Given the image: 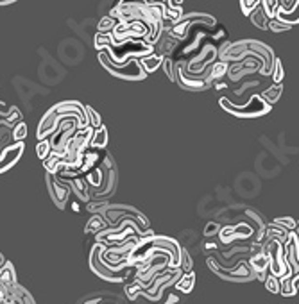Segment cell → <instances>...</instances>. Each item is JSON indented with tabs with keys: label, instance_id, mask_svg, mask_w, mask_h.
Instances as JSON below:
<instances>
[{
	"label": "cell",
	"instance_id": "7c38bea8",
	"mask_svg": "<svg viewBox=\"0 0 299 304\" xmlns=\"http://www.w3.org/2000/svg\"><path fill=\"white\" fill-rule=\"evenodd\" d=\"M108 129H106V125H102L100 129H97V131H93V136H92V149L93 150H102L108 147Z\"/></svg>",
	"mask_w": 299,
	"mask_h": 304
},
{
	"label": "cell",
	"instance_id": "f1b7e54d",
	"mask_svg": "<svg viewBox=\"0 0 299 304\" xmlns=\"http://www.w3.org/2000/svg\"><path fill=\"white\" fill-rule=\"evenodd\" d=\"M221 224H219V222H208V224H206V229H205V236H208L210 238L211 236V232H213V234H219V232H221Z\"/></svg>",
	"mask_w": 299,
	"mask_h": 304
},
{
	"label": "cell",
	"instance_id": "d4e9b609",
	"mask_svg": "<svg viewBox=\"0 0 299 304\" xmlns=\"http://www.w3.org/2000/svg\"><path fill=\"white\" fill-rule=\"evenodd\" d=\"M179 268H181L185 274L194 272V270H192V258H190L188 250L183 249V247H181V256H179Z\"/></svg>",
	"mask_w": 299,
	"mask_h": 304
},
{
	"label": "cell",
	"instance_id": "8992f818",
	"mask_svg": "<svg viewBox=\"0 0 299 304\" xmlns=\"http://www.w3.org/2000/svg\"><path fill=\"white\" fill-rule=\"evenodd\" d=\"M23 150H25V143L23 142L7 145L6 149H4V152H2V156H0V174H4V172H7L9 168H13V166L17 165L18 161H20V158L23 156Z\"/></svg>",
	"mask_w": 299,
	"mask_h": 304
},
{
	"label": "cell",
	"instance_id": "30bf717a",
	"mask_svg": "<svg viewBox=\"0 0 299 304\" xmlns=\"http://www.w3.org/2000/svg\"><path fill=\"white\" fill-rule=\"evenodd\" d=\"M249 22L260 31H269V18L265 17V13L262 9V4L249 15Z\"/></svg>",
	"mask_w": 299,
	"mask_h": 304
},
{
	"label": "cell",
	"instance_id": "4fadbf2b",
	"mask_svg": "<svg viewBox=\"0 0 299 304\" xmlns=\"http://www.w3.org/2000/svg\"><path fill=\"white\" fill-rule=\"evenodd\" d=\"M195 285V274L194 272H190V274H183L181 279L176 283V290H179L181 293H190L192 292V288Z\"/></svg>",
	"mask_w": 299,
	"mask_h": 304
},
{
	"label": "cell",
	"instance_id": "ffe728a7",
	"mask_svg": "<svg viewBox=\"0 0 299 304\" xmlns=\"http://www.w3.org/2000/svg\"><path fill=\"white\" fill-rule=\"evenodd\" d=\"M27 138V124L25 122H18L13 127V143H20Z\"/></svg>",
	"mask_w": 299,
	"mask_h": 304
},
{
	"label": "cell",
	"instance_id": "4316f807",
	"mask_svg": "<svg viewBox=\"0 0 299 304\" xmlns=\"http://www.w3.org/2000/svg\"><path fill=\"white\" fill-rule=\"evenodd\" d=\"M260 4H262V0H240V9H242V13H244L245 17L249 18L251 13L255 11Z\"/></svg>",
	"mask_w": 299,
	"mask_h": 304
},
{
	"label": "cell",
	"instance_id": "603a6c76",
	"mask_svg": "<svg viewBox=\"0 0 299 304\" xmlns=\"http://www.w3.org/2000/svg\"><path fill=\"white\" fill-rule=\"evenodd\" d=\"M276 18L280 20V22L290 25V27L298 25V23H299V4H298V7H296L292 13H288V15H278Z\"/></svg>",
	"mask_w": 299,
	"mask_h": 304
},
{
	"label": "cell",
	"instance_id": "83f0119b",
	"mask_svg": "<svg viewBox=\"0 0 299 304\" xmlns=\"http://www.w3.org/2000/svg\"><path fill=\"white\" fill-rule=\"evenodd\" d=\"M290 29H292L290 25L280 22L278 18H274V20H271V22H269V31H271V33H274V34L285 33V31H290Z\"/></svg>",
	"mask_w": 299,
	"mask_h": 304
},
{
	"label": "cell",
	"instance_id": "d6986e66",
	"mask_svg": "<svg viewBox=\"0 0 299 304\" xmlns=\"http://www.w3.org/2000/svg\"><path fill=\"white\" fill-rule=\"evenodd\" d=\"M163 70H165L167 77L170 79L172 83H176L177 79V67H176V61H174V57H165L163 59Z\"/></svg>",
	"mask_w": 299,
	"mask_h": 304
},
{
	"label": "cell",
	"instance_id": "e0dca14e",
	"mask_svg": "<svg viewBox=\"0 0 299 304\" xmlns=\"http://www.w3.org/2000/svg\"><path fill=\"white\" fill-rule=\"evenodd\" d=\"M271 79H272V84H281L283 79H285V67H283L281 59L274 61V68H272V73H271Z\"/></svg>",
	"mask_w": 299,
	"mask_h": 304
},
{
	"label": "cell",
	"instance_id": "3957f363",
	"mask_svg": "<svg viewBox=\"0 0 299 304\" xmlns=\"http://www.w3.org/2000/svg\"><path fill=\"white\" fill-rule=\"evenodd\" d=\"M219 104H221V107L226 111V113L237 116V118H258V116H263V115H267V113H271V109H272V106L267 104L265 100L260 97V93L251 95V99L247 100L245 106L233 104L231 100H227L226 97L219 99Z\"/></svg>",
	"mask_w": 299,
	"mask_h": 304
},
{
	"label": "cell",
	"instance_id": "5b68a950",
	"mask_svg": "<svg viewBox=\"0 0 299 304\" xmlns=\"http://www.w3.org/2000/svg\"><path fill=\"white\" fill-rule=\"evenodd\" d=\"M47 188H49V194L54 200V204L59 208V210H65L67 208V202L70 199V188L67 186V182L63 181L59 176H52V174H47Z\"/></svg>",
	"mask_w": 299,
	"mask_h": 304
},
{
	"label": "cell",
	"instance_id": "7a4b0ae2",
	"mask_svg": "<svg viewBox=\"0 0 299 304\" xmlns=\"http://www.w3.org/2000/svg\"><path fill=\"white\" fill-rule=\"evenodd\" d=\"M106 247H108V245H106V243H100V242H95L93 245H92L90 256H88L92 270H93L100 279H104V281H110V283L126 281L131 272H136V268H134V267H126V268H122V270H111V268H108V267L102 263V254H104Z\"/></svg>",
	"mask_w": 299,
	"mask_h": 304
},
{
	"label": "cell",
	"instance_id": "8fae6325",
	"mask_svg": "<svg viewBox=\"0 0 299 304\" xmlns=\"http://www.w3.org/2000/svg\"><path fill=\"white\" fill-rule=\"evenodd\" d=\"M281 93H283V84H271L269 88H265L263 91L260 93V97L265 100L267 104H274L278 100L281 99Z\"/></svg>",
	"mask_w": 299,
	"mask_h": 304
},
{
	"label": "cell",
	"instance_id": "484cf974",
	"mask_svg": "<svg viewBox=\"0 0 299 304\" xmlns=\"http://www.w3.org/2000/svg\"><path fill=\"white\" fill-rule=\"evenodd\" d=\"M265 288L271 293H281V279L276 276H272V274H269L265 279Z\"/></svg>",
	"mask_w": 299,
	"mask_h": 304
},
{
	"label": "cell",
	"instance_id": "d6a6232c",
	"mask_svg": "<svg viewBox=\"0 0 299 304\" xmlns=\"http://www.w3.org/2000/svg\"><path fill=\"white\" fill-rule=\"evenodd\" d=\"M296 288H298V292H299V285H298V286H296Z\"/></svg>",
	"mask_w": 299,
	"mask_h": 304
},
{
	"label": "cell",
	"instance_id": "ac0fdd59",
	"mask_svg": "<svg viewBox=\"0 0 299 304\" xmlns=\"http://www.w3.org/2000/svg\"><path fill=\"white\" fill-rule=\"evenodd\" d=\"M262 9L269 18V22L278 17V0H262Z\"/></svg>",
	"mask_w": 299,
	"mask_h": 304
},
{
	"label": "cell",
	"instance_id": "5bb4252c",
	"mask_svg": "<svg viewBox=\"0 0 299 304\" xmlns=\"http://www.w3.org/2000/svg\"><path fill=\"white\" fill-rule=\"evenodd\" d=\"M84 113H86V120H88V127H92L93 131L100 129L104 124H102V118L97 111L92 107V106H84Z\"/></svg>",
	"mask_w": 299,
	"mask_h": 304
},
{
	"label": "cell",
	"instance_id": "1f68e13d",
	"mask_svg": "<svg viewBox=\"0 0 299 304\" xmlns=\"http://www.w3.org/2000/svg\"><path fill=\"white\" fill-rule=\"evenodd\" d=\"M294 234L298 236V240H299V222H298V226H296V231H294Z\"/></svg>",
	"mask_w": 299,
	"mask_h": 304
},
{
	"label": "cell",
	"instance_id": "44dd1931",
	"mask_svg": "<svg viewBox=\"0 0 299 304\" xmlns=\"http://www.w3.org/2000/svg\"><path fill=\"white\" fill-rule=\"evenodd\" d=\"M274 224L283 227L285 231L294 232L296 231V226H298V220H294L292 216H278V218H274Z\"/></svg>",
	"mask_w": 299,
	"mask_h": 304
},
{
	"label": "cell",
	"instance_id": "52a82bcc",
	"mask_svg": "<svg viewBox=\"0 0 299 304\" xmlns=\"http://www.w3.org/2000/svg\"><path fill=\"white\" fill-rule=\"evenodd\" d=\"M249 265L255 272V276L258 281H263L265 283L267 276H269V267H271V260H269V256L262 250L258 254H253L249 258Z\"/></svg>",
	"mask_w": 299,
	"mask_h": 304
},
{
	"label": "cell",
	"instance_id": "9a60e30c",
	"mask_svg": "<svg viewBox=\"0 0 299 304\" xmlns=\"http://www.w3.org/2000/svg\"><path fill=\"white\" fill-rule=\"evenodd\" d=\"M227 63H224V61H217L215 65L211 67V83L215 84L217 81H221L224 75L227 73Z\"/></svg>",
	"mask_w": 299,
	"mask_h": 304
},
{
	"label": "cell",
	"instance_id": "2e32d148",
	"mask_svg": "<svg viewBox=\"0 0 299 304\" xmlns=\"http://www.w3.org/2000/svg\"><path fill=\"white\" fill-rule=\"evenodd\" d=\"M50 154H52V147H50V140H41V142H38V145H36V156H38L39 160L47 161L50 158Z\"/></svg>",
	"mask_w": 299,
	"mask_h": 304
},
{
	"label": "cell",
	"instance_id": "7402d4cb",
	"mask_svg": "<svg viewBox=\"0 0 299 304\" xmlns=\"http://www.w3.org/2000/svg\"><path fill=\"white\" fill-rule=\"evenodd\" d=\"M299 0H278V15H288L298 7Z\"/></svg>",
	"mask_w": 299,
	"mask_h": 304
},
{
	"label": "cell",
	"instance_id": "ba28073f",
	"mask_svg": "<svg viewBox=\"0 0 299 304\" xmlns=\"http://www.w3.org/2000/svg\"><path fill=\"white\" fill-rule=\"evenodd\" d=\"M108 227H110V224L104 220V216L93 215L90 218L88 224H86L84 231H86V234H99V232H102L104 229H108Z\"/></svg>",
	"mask_w": 299,
	"mask_h": 304
},
{
	"label": "cell",
	"instance_id": "277c9868",
	"mask_svg": "<svg viewBox=\"0 0 299 304\" xmlns=\"http://www.w3.org/2000/svg\"><path fill=\"white\" fill-rule=\"evenodd\" d=\"M206 263H208V268H210L213 274H217L221 279H226V281L247 283V281L256 279L255 272H253V268H251V265H249V261H238L237 265L231 267V268H224V267H221L215 258H208Z\"/></svg>",
	"mask_w": 299,
	"mask_h": 304
},
{
	"label": "cell",
	"instance_id": "4dcf8cb0",
	"mask_svg": "<svg viewBox=\"0 0 299 304\" xmlns=\"http://www.w3.org/2000/svg\"><path fill=\"white\" fill-rule=\"evenodd\" d=\"M6 263H7V260H6V258H4V254L0 252V270L4 268V265H6Z\"/></svg>",
	"mask_w": 299,
	"mask_h": 304
},
{
	"label": "cell",
	"instance_id": "f546056e",
	"mask_svg": "<svg viewBox=\"0 0 299 304\" xmlns=\"http://www.w3.org/2000/svg\"><path fill=\"white\" fill-rule=\"evenodd\" d=\"M15 4V0H0V7L4 6H13Z\"/></svg>",
	"mask_w": 299,
	"mask_h": 304
},
{
	"label": "cell",
	"instance_id": "6da1fadb",
	"mask_svg": "<svg viewBox=\"0 0 299 304\" xmlns=\"http://www.w3.org/2000/svg\"><path fill=\"white\" fill-rule=\"evenodd\" d=\"M99 63L102 67L111 73L115 75L116 79H124V81H144L147 79V73H145L144 67L140 65V59H126L122 63H116V61L111 59V55L108 54V50H99Z\"/></svg>",
	"mask_w": 299,
	"mask_h": 304
},
{
	"label": "cell",
	"instance_id": "9c48e42d",
	"mask_svg": "<svg viewBox=\"0 0 299 304\" xmlns=\"http://www.w3.org/2000/svg\"><path fill=\"white\" fill-rule=\"evenodd\" d=\"M163 59H165V57H161V55H158V54H150V55H147V57H144V59H140V65L144 67L145 73L149 75V73L156 72L158 68L163 67Z\"/></svg>",
	"mask_w": 299,
	"mask_h": 304
},
{
	"label": "cell",
	"instance_id": "cb8c5ba5",
	"mask_svg": "<svg viewBox=\"0 0 299 304\" xmlns=\"http://www.w3.org/2000/svg\"><path fill=\"white\" fill-rule=\"evenodd\" d=\"M115 27H116V22L110 17V15L102 18V20L99 22V25H97V29H99V34H110V33H113V29H115Z\"/></svg>",
	"mask_w": 299,
	"mask_h": 304
}]
</instances>
